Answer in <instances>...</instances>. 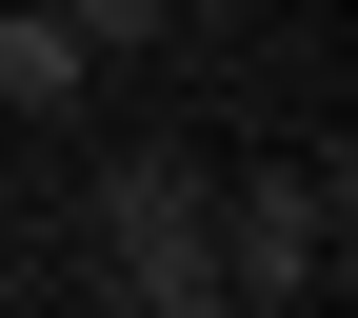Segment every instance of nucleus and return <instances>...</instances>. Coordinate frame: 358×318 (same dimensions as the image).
Returning <instances> with one entry per match:
<instances>
[{
    "label": "nucleus",
    "mask_w": 358,
    "mask_h": 318,
    "mask_svg": "<svg viewBox=\"0 0 358 318\" xmlns=\"http://www.w3.org/2000/svg\"><path fill=\"white\" fill-rule=\"evenodd\" d=\"M100 259L120 279H219V179L199 159H100Z\"/></svg>",
    "instance_id": "2"
},
{
    "label": "nucleus",
    "mask_w": 358,
    "mask_h": 318,
    "mask_svg": "<svg viewBox=\"0 0 358 318\" xmlns=\"http://www.w3.org/2000/svg\"><path fill=\"white\" fill-rule=\"evenodd\" d=\"M338 239H358V179H338V159H259V179H219V298H239V318L319 298Z\"/></svg>",
    "instance_id": "1"
},
{
    "label": "nucleus",
    "mask_w": 358,
    "mask_h": 318,
    "mask_svg": "<svg viewBox=\"0 0 358 318\" xmlns=\"http://www.w3.org/2000/svg\"><path fill=\"white\" fill-rule=\"evenodd\" d=\"M120 298H140V318H239L219 279H120Z\"/></svg>",
    "instance_id": "5"
},
{
    "label": "nucleus",
    "mask_w": 358,
    "mask_h": 318,
    "mask_svg": "<svg viewBox=\"0 0 358 318\" xmlns=\"http://www.w3.org/2000/svg\"><path fill=\"white\" fill-rule=\"evenodd\" d=\"M40 20H80V60H140V40L179 20V0H40Z\"/></svg>",
    "instance_id": "4"
},
{
    "label": "nucleus",
    "mask_w": 358,
    "mask_h": 318,
    "mask_svg": "<svg viewBox=\"0 0 358 318\" xmlns=\"http://www.w3.org/2000/svg\"><path fill=\"white\" fill-rule=\"evenodd\" d=\"M80 80H100V60H80V20L0 0V100H20V120H80Z\"/></svg>",
    "instance_id": "3"
}]
</instances>
